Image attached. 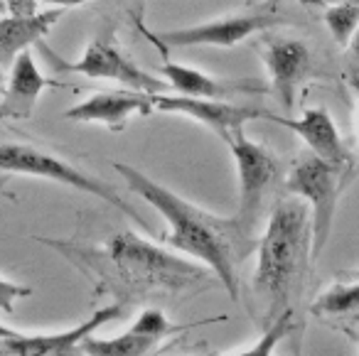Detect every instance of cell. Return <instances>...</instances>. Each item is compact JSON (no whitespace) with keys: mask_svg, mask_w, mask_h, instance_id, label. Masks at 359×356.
Wrapping results in <instances>:
<instances>
[{"mask_svg":"<svg viewBox=\"0 0 359 356\" xmlns=\"http://www.w3.org/2000/svg\"><path fill=\"white\" fill-rule=\"evenodd\" d=\"M114 170L123 177L130 192H135L165 217V221L170 224V246L205 263L219 278L231 300H239V268L259 243L241 228L239 219L205 212L202 207L175 194L172 189L145 177L140 170L130 165L116 163Z\"/></svg>","mask_w":359,"mask_h":356,"instance_id":"obj_1","label":"cell"},{"mask_svg":"<svg viewBox=\"0 0 359 356\" xmlns=\"http://www.w3.org/2000/svg\"><path fill=\"white\" fill-rule=\"evenodd\" d=\"M256 248L259 266L254 273V297L259 302L264 329L285 310H293V300L303 292L308 266L313 261V224L308 204L300 197L276 204Z\"/></svg>","mask_w":359,"mask_h":356,"instance_id":"obj_2","label":"cell"},{"mask_svg":"<svg viewBox=\"0 0 359 356\" xmlns=\"http://www.w3.org/2000/svg\"><path fill=\"white\" fill-rule=\"evenodd\" d=\"M42 241V238H40ZM57 251L67 253V258L84 266L86 271L99 273L109 280L111 287L130 295H145L148 290H182L197 280H205L207 271L168 251L143 241L138 233L121 231L111 236L101 248H76L60 241H42Z\"/></svg>","mask_w":359,"mask_h":356,"instance_id":"obj_3","label":"cell"},{"mask_svg":"<svg viewBox=\"0 0 359 356\" xmlns=\"http://www.w3.org/2000/svg\"><path fill=\"white\" fill-rule=\"evenodd\" d=\"M0 172L32 174V177L52 179V182L74 187V189H79V192L109 202L111 207H116L121 214L133 219L135 224H140V228L148 231V224L140 219V214L135 212L130 204H126L111 184L81 172L79 167L69 165L67 160L57 158V155H52V153H45V150H40V148H32V145H0Z\"/></svg>","mask_w":359,"mask_h":356,"instance_id":"obj_4","label":"cell"},{"mask_svg":"<svg viewBox=\"0 0 359 356\" xmlns=\"http://www.w3.org/2000/svg\"><path fill=\"white\" fill-rule=\"evenodd\" d=\"M334 165L320 160L318 155L305 158L290 170L285 177V189L295 197H300L310 207V224H313V261L327 246L330 233H332L334 212H337L339 187L342 177Z\"/></svg>","mask_w":359,"mask_h":356,"instance_id":"obj_5","label":"cell"},{"mask_svg":"<svg viewBox=\"0 0 359 356\" xmlns=\"http://www.w3.org/2000/svg\"><path fill=\"white\" fill-rule=\"evenodd\" d=\"M224 143L229 145L236 172H239V214L236 219H239L241 228L254 236L259 214L264 209L271 187L278 179L280 165L271 150L246 138L244 128H234Z\"/></svg>","mask_w":359,"mask_h":356,"instance_id":"obj_6","label":"cell"},{"mask_svg":"<svg viewBox=\"0 0 359 356\" xmlns=\"http://www.w3.org/2000/svg\"><path fill=\"white\" fill-rule=\"evenodd\" d=\"M65 69L84 74L89 79L121 81L130 91H143V94H163L165 89H170L168 81H160L155 76H150L148 71H143L133 60H128L121 52V47L116 45L114 27L101 30L89 42L84 57L79 62H74V64H65Z\"/></svg>","mask_w":359,"mask_h":356,"instance_id":"obj_7","label":"cell"},{"mask_svg":"<svg viewBox=\"0 0 359 356\" xmlns=\"http://www.w3.org/2000/svg\"><path fill=\"white\" fill-rule=\"evenodd\" d=\"M280 22H283V18L266 8V11L212 20V22H205V25L180 27V30L158 32V35L145 32V35L160 47H197V45L234 47V45H239V42H244L246 37L269 30V27H273V25H280Z\"/></svg>","mask_w":359,"mask_h":356,"instance_id":"obj_8","label":"cell"},{"mask_svg":"<svg viewBox=\"0 0 359 356\" xmlns=\"http://www.w3.org/2000/svg\"><path fill=\"white\" fill-rule=\"evenodd\" d=\"M153 106L155 111L163 114H182L187 118H195L200 123L210 125L215 133H219V138H229L234 128H244L249 121L264 118V121H276V114L259 106H239L229 104L226 99H197V96H165V94H153Z\"/></svg>","mask_w":359,"mask_h":356,"instance_id":"obj_9","label":"cell"},{"mask_svg":"<svg viewBox=\"0 0 359 356\" xmlns=\"http://www.w3.org/2000/svg\"><path fill=\"white\" fill-rule=\"evenodd\" d=\"M123 315V302H114V305H106L101 310H96L91 317H86L81 324L72 327L65 331H52V334H18L13 339H3L0 349L8 351V354H45V356H55V354H76L79 344L86 336L94 334L99 327H104L106 322H114Z\"/></svg>","mask_w":359,"mask_h":356,"instance_id":"obj_10","label":"cell"},{"mask_svg":"<svg viewBox=\"0 0 359 356\" xmlns=\"http://www.w3.org/2000/svg\"><path fill=\"white\" fill-rule=\"evenodd\" d=\"M153 94L143 91H104L65 111V118L81 123H101L111 130H123L133 114H153Z\"/></svg>","mask_w":359,"mask_h":356,"instance_id":"obj_11","label":"cell"},{"mask_svg":"<svg viewBox=\"0 0 359 356\" xmlns=\"http://www.w3.org/2000/svg\"><path fill=\"white\" fill-rule=\"evenodd\" d=\"M180 329H185V327L170 324L163 310H153V307H150V310L140 312V317L133 322V327H130L126 334L114 336V339H94V336H86L79 344V351L81 354H106V356L148 354V351H153L165 336L175 334V331H180Z\"/></svg>","mask_w":359,"mask_h":356,"instance_id":"obj_12","label":"cell"},{"mask_svg":"<svg viewBox=\"0 0 359 356\" xmlns=\"http://www.w3.org/2000/svg\"><path fill=\"white\" fill-rule=\"evenodd\" d=\"M264 60L269 67L271 84H273L276 96L280 99L285 111H293L295 96H298L300 84L310 74V50L300 40H273L266 45Z\"/></svg>","mask_w":359,"mask_h":356,"instance_id":"obj_13","label":"cell"},{"mask_svg":"<svg viewBox=\"0 0 359 356\" xmlns=\"http://www.w3.org/2000/svg\"><path fill=\"white\" fill-rule=\"evenodd\" d=\"M55 81L45 79L42 71L37 69L32 52L25 50L18 55V60L11 67V79L3 91V101H0V118L11 121H27L35 111V104L40 94L52 86Z\"/></svg>","mask_w":359,"mask_h":356,"instance_id":"obj_14","label":"cell"},{"mask_svg":"<svg viewBox=\"0 0 359 356\" xmlns=\"http://www.w3.org/2000/svg\"><path fill=\"white\" fill-rule=\"evenodd\" d=\"M273 123L285 125L293 133H298L300 138L308 143V148L313 150V155H318L320 160L334 165V167H344L349 160L347 150H344V143L339 138V130L334 125L332 116L327 114L325 109H305L303 116L298 121L290 118H278L276 116Z\"/></svg>","mask_w":359,"mask_h":356,"instance_id":"obj_15","label":"cell"},{"mask_svg":"<svg viewBox=\"0 0 359 356\" xmlns=\"http://www.w3.org/2000/svg\"><path fill=\"white\" fill-rule=\"evenodd\" d=\"M160 76L182 96H197V99H231V96H249L266 91L261 84L254 81H222L215 76L202 74L200 69L177 64V62L165 60L160 64Z\"/></svg>","mask_w":359,"mask_h":356,"instance_id":"obj_16","label":"cell"},{"mask_svg":"<svg viewBox=\"0 0 359 356\" xmlns=\"http://www.w3.org/2000/svg\"><path fill=\"white\" fill-rule=\"evenodd\" d=\"M67 8H52L35 15H11L0 20V69L13 67L18 55L30 50L37 40L50 32V27L65 15Z\"/></svg>","mask_w":359,"mask_h":356,"instance_id":"obj_17","label":"cell"},{"mask_svg":"<svg viewBox=\"0 0 359 356\" xmlns=\"http://www.w3.org/2000/svg\"><path fill=\"white\" fill-rule=\"evenodd\" d=\"M313 312L330 320H357L359 322V282L354 285H334L320 295Z\"/></svg>","mask_w":359,"mask_h":356,"instance_id":"obj_18","label":"cell"},{"mask_svg":"<svg viewBox=\"0 0 359 356\" xmlns=\"http://www.w3.org/2000/svg\"><path fill=\"white\" fill-rule=\"evenodd\" d=\"M325 25L339 47H347L359 25V6L352 3H330L325 8Z\"/></svg>","mask_w":359,"mask_h":356,"instance_id":"obj_19","label":"cell"},{"mask_svg":"<svg viewBox=\"0 0 359 356\" xmlns=\"http://www.w3.org/2000/svg\"><path fill=\"white\" fill-rule=\"evenodd\" d=\"M290 327H293V310H285L269 327H264V336L251 349H246V354H271L276 349V344L290 331Z\"/></svg>","mask_w":359,"mask_h":356,"instance_id":"obj_20","label":"cell"},{"mask_svg":"<svg viewBox=\"0 0 359 356\" xmlns=\"http://www.w3.org/2000/svg\"><path fill=\"white\" fill-rule=\"evenodd\" d=\"M30 295H32V287L20 285V282L3 280V278H0V310L6 312L8 317L15 312V300H20V297H30Z\"/></svg>","mask_w":359,"mask_h":356,"instance_id":"obj_21","label":"cell"},{"mask_svg":"<svg viewBox=\"0 0 359 356\" xmlns=\"http://www.w3.org/2000/svg\"><path fill=\"white\" fill-rule=\"evenodd\" d=\"M349 52H352L354 67H357V74H359V25H357V30H354L352 40H349Z\"/></svg>","mask_w":359,"mask_h":356,"instance_id":"obj_22","label":"cell"},{"mask_svg":"<svg viewBox=\"0 0 359 356\" xmlns=\"http://www.w3.org/2000/svg\"><path fill=\"white\" fill-rule=\"evenodd\" d=\"M18 334H22V331L11 329V327H3V324H0V341H3V339H13V336H18Z\"/></svg>","mask_w":359,"mask_h":356,"instance_id":"obj_23","label":"cell"},{"mask_svg":"<svg viewBox=\"0 0 359 356\" xmlns=\"http://www.w3.org/2000/svg\"><path fill=\"white\" fill-rule=\"evenodd\" d=\"M323 6H330V3H352V6H359V0H318Z\"/></svg>","mask_w":359,"mask_h":356,"instance_id":"obj_24","label":"cell"},{"mask_svg":"<svg viewBox=\"0 0 359 356\" xmlns=\"http://www.w3.org/2000/svg\"><path fill=\"white\" fill-rule=\"evenodd\" d=\"M8 179H11V177H8V172H3V174H0V189L6 187V184H8Z\"/></svg>","mask_w":359,"mask_h":356,"instance_id":"obj_25","label":"cell"},{"mask_svg":"<svg viewBox=\"0 0 359 356\" xmlns=\"http://www.w3.org/2000/svg\"><path fill=\"white\" fill-rule=\"evenodd\" d=\"M0 91H6V76H3V69H0Z\"/></svg>","mask_w":359,"mask_h":356,"instance_id":"obj_26","label":"cell"}]
</instances>
